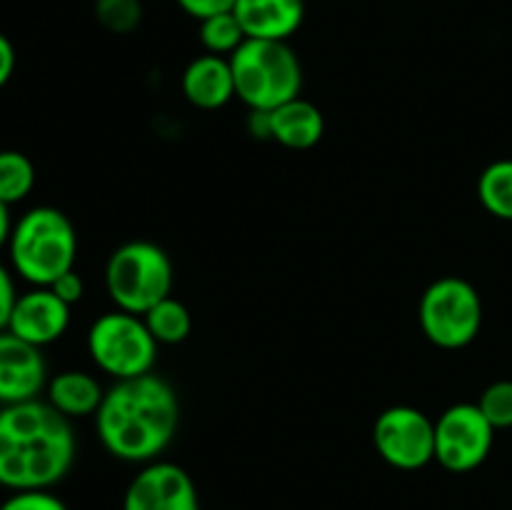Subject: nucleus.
<instances>
[{
  "instance_id": "f257e3e1",
  "label": "nucleus",
  "mask_w": 512,
  "mask_h": 510,
  "mask_svg": "<svg viewBox=\"0 0 512 510\" xmlns=\"http://www.w3.org/2000/svg\"><path fill=\"white\" fill-rule=\"evenodd\" d=\"M178 425V395L155 373L115 380L95 413L100 443L125 463H153L173 443Z\"/></svg>"
},
{
  "instance_id": "f03ea898",
  "label": "nucleus",
  "mask_w": 512,
  "mask_h": 510,
  "mask_svg": "<svg viewBox=\"0 0 512 510\" xmlns=\"http://www.w3.org/2000/svg\"><path fill=\"white\" fill-rule=\"evenodd\" d=\"M75 460L70 418L43 400L0 408V485L8 490H50Z\"/></svg>"
},
{
  "instance_id": "7ed1b4c3",
  "label": "nucleus",
  "mask_w": 512,
  "mask_h": 510,
  "mask_svg": "<svg viewBox=\"0 0 512 510\" xmlns=\"http://www.w3.org/2000/svg\"><path fill=\"white\" fill-rule=\"evenodd\" d=\"M10 265L33 288H48L75 268L78 233L68 215L50 205L30 208L13 223L8 238Z\"/></svg>"
},
{
  "instance_id": "20e7f679",
  "label": "nucleus",
  "mask_w": 512,
  "mask_h": 510,
  "mask_svg": "<svg viewBox=\"0 0 512 510\" xmlns=\"http://www.w3.org/2000/svg\"><path fill=\"white\" fill-rule=\"evenodd\" d=\"M235 95L250 110H275L303 90V65L288 40H245L233 55Z\"/></svg>"
},
{
  "instance_id": "39448f33",
  "label": "nucleus",
  "mask_w": 512,
  "mask_h": 510,
  "mask_svg": "<svg viewBox=\"0 0 512 510\" xmlns=\"http://www.w3.org/2000/svg\"><path fill=\"white\" fill-rule=\"evenodd\" d=\"M173 263L160 245L130 240L115 248L105 263V290L115 308L145 315L173 295Z\"/></svg>"
},
{
  "instance_id": "423d86ee",
  "label": "nucleus",
  "mask_w": 512,
  "mask_h": 510,
  "mask_svg": "<svg viewBox=\"0 0 512 510\" xmlns=\"http://www.w3.org/2000/svg\"><path fill=\"white\" fill-rule=\"evenodd\" d=\"M423 335L443 350L473 343L483 328V300L473 283L448 275L428 285L418 305Z\"/></svg>"
},
{
  "instance_id": "0eeeda50",
  "label": "nucleus",
  "mask_w": 512,
  "mask_h": 510,
  "mask_svg": "<svg viewBox=\"0 0 512 510\" xmlns=\"http://www.w3.org/2000/svg\"><path fill=\"white\" fill-rule=\"evenodd\" d=\"M90 360L115 380L153 373L158 360V340L150 335L143 315L110 310L93 320L88 330Z\"/></svg>"
},
{
  "instance_id": "6e6552de",
  "label": "nucleus",
  "mask_w": 512,
  "mask_h": 510,
  "mask_svg": "<svg viewBox=\"0 0 512 510\" xmlns=\"http://www.w3.org/2000/svg\"><path fill=\"white\" fill-rule=\"evenodd\" d=\"M495 428L478 403L450 405L435 420V460L450 473H470L488 460Z\"/></svg>"
},
{
  "instance_id": "1a4fd4ad",
  "label": "nucleus",
  "mask_w": 512,
  "mask_h": 510,
  "mask_svg": "<svg viewBox=\"0 0 512 510\" xmlns=\"http://www.w3.org/2000/svg\"><path fill=\"white\" fill-rule=\"evenodd\" d=\"M373 445L393 468H425L435 460V420L413 405H393L375 420Z\"/></svg>"
},
{
  "instance_id": "9d476101",
  "label": "nucleus",
  "mask_w": 512,
  "mask_h": 510,
  "mask_svg": "<svg viewBox=\"0 0 512 510\" xmlns=\"http://www.w3.org/2000/svg\"><path fill=\"white\" fill-rule=\"evenodd\" d=\"M123 510H200L198 488L185 468L153 460L130 480Z\"/></svg>"
},
{
  "instance_id": "9b49d317",
  "label": "nucleus",
  "mask_w": 512,
  "mask_h": 510,
  "mask_svg": "<svg viewBox=\"0 0 512 510\" xmlns=\"http://www.w3.org/2000/svg\"><path fill=\"white\" fill-rule=\"evenodd\" d=\"M48 388V365L38 345H30L10 330L0 333V403L15 405L38 400Z\"/></svg>"
},
{
  "instance_id": "f8f14e48",
  "label": "nucleus",
  "mask_w": 512,
  "mask_h": 510,
  "mask_svg": "<svg viewBox=\"0 0 512 510\" xmlns=\"http://www.w3.org/2000/svg\"><path fill=\"white\" fill-rule=\"evenodd\" d=\"M70 325V305L63 303L50 288H33L18 295L8 330L30 345L55 343Z\"/></svg>"
},
{
  "instance_id": "ddd939ff",
  "label": "nucleus",
  "mask_w": 512,
  "mask_h": 510,
  "mask_svg": "<svg viewBox=\"0 0 512 510\" xmlns=\"http://www.w3.org/2000/svg\"><path fill=\"white\" fill-rule=\"evenodd\" d=\"M245 38L288 40L305 20V0H238L233 8Z\"/></svg>"
},
{
  "instance_id": "4468645a",
  "label": "nucleus",
  "mask_w": 512,
  "mask_h": 510,
  "mask_svg": "<svg viewBox=\"0 0 512 510\" xmlns=\"http://www.w3.org/2000/svg\"><path fill=\"white\" fill-rule=\"evenodd\" d=\"M183 95L200 110H220L235 98V80L230 60L223 55H198L183 70Z\"/></svg>"
},
{
  "instance_id": "2eb2a0df",
  "label": "nucleus",
  "mask_w": 512,
  "mask_h": 510,
  "mask_svg": "<svg viewBox=\"0 0 512 510\" xmlns=\"http://www.w3.org/2000/svg\"><path fill=\"white\" fill-rule=\"evenodd\" d=\"M273 140L290 150H310L323 140L325 118L315 103L305 98H293L270 110Z\"/></svg>"
},
{
  "instance_id": "dca6fc26",
  "label": "nucleus",
  "mask_w": 512,
  "mask_h": 510,
  "mask_svg": "<svg viewBox=\"0 0 512 510\" xmlns=\"http://www.w3.org/2000/svg\"><path fill=\"white\" fill-rule=\"evenodd\" d=\"M48 403L65 418H85L98 413L103 403V385L85 370H63L48 380Z\"/></svg>"
},
{
  "instance_id": "f3484780",
  "label": "nucleus",
  "mask_w": 512,
  "mask_h": 510,
  "mask_svg": "<svg viewBox=\"0 0 512 510\" xmlns=\"http://www.w3.org/2000/svg\"><path fill=\"white\" fill-rule=\"evenodd\" d=\"M478 200L498 220H512V158L495 160L480 173Z\"/></svg>"
},
{
  "instance_id": "a211bd4d",
  "label": "nucleus",
  "mask_w": 512,
  "mask_h": 510,
  "mask_svg": "<svg viewBox=\"0 0 512 510\" xmlns=\"http://www.w3.org/2000/svg\"><path fill=\"white\" fill-rule=\"evenodd\" d=\"M145 325H148L150 335L158 340V345H178L188 340L190 330H193V318L190 310L180 303L178 298H165L158 305L143 315Z\"/></svg>"
},
{
  "instance_id": "6ab92c4d",
  "label": "nucleus",
  "mask_w": 512,
  "mask_h": 510,
  "mask_svg": "<svg viewBox=\"0 0 512 510\" xmlns=\"http://www.w3.org/2000/svg\"><path fill=\"white\" fill-rule=\"evenodd\" d=\"M35 188V165L20 150H0V200L15 205Z\"/></svg>"
},
{
  "instance_id": "aec40b11",
  "label": "nucleus",
  "mask_w": 512,
  "mask_h": 510,
  "mask_svg": "<svg viewBox=\"0 0 512 510\" xmlns=\"http://www.w3.org/2000/svg\"><path fill=\"white\" fill-rule=\"evenodd\" d=\"M200 43H203L205 53L210 55H233L240 45L245 43V33L240 28L238 18L235 13H218V15H210V18L200 20Z\"/></svg>"
},
{
  "instance_id": "412c9836",
  "label": "nucleus",
  "mask_w": 512,
  "mask_h": 510,
  "mask_svg": "<svg viewBox=\"0 0 512 510\" xmlns=\"http://www.w3.org/2000/svg\"><path fill=\"white\" fill-rule=\"evenodd\" d=\"M95 20L113 35H128L143 23V0H95Z\"/></svg>"
},
{
  "instance_id": "4be33fe9",
  "label": "nucleus",
  "mask_w": 512,
  "mask_h": 510,
  "mask_svg": "<svg viewBox=\"0 0 512 510\" xmlns=\"http://www.w3.org/2000/svg\"><path fill=\"white\" fill-rule=\"evenodd\" d=\"M478 408L495 430L512 428V380H495L483 390Z\"/></svg>"
},
{
  "instance_id": "5701e85b",
  "label": "nucleus",
  "mask_w": 512,
  "mask_h": 510,
  "mask_svg": "<svg viewBox=\"0 0 512 510\" xmlns=\"http://www.w3.org/2000/svg\"><path fill=\"white\" fill-rule=\"evenodd\" d=\"M0 510H68V505L50 490H15L0 503Z\"/></svg>"
},
{
  "instance_id": "b1692460",
  "label": "nucleus",
  "mask_w": 512,
  "mask_h": 510,
  "mask_svg": "<svg viewBox=\"0 0 512 510\" xmlns=\"http://www.w3.org/2000/svg\"><path fill=\"white\" fill-rule=\"evenodd\" d=\"M190 18L200 20L210 18V15H218V13H230L235 8L238 0H175Z\"/></svg>"
},
{
  "instance_id": "393cba45",
  "label": "nucleus",
  "mask_w": 512,
  "mask_h": 510,
  "mask_svg": "<svg viewBox=\"0 0 512 510\" xmlns=\"http://www.w3.org/2000/svg\"><path fill=\"white\" fill-rule=\"evenodd\" d=\"M48 288L53 290V293L58 295V298L63 300V303H68V305L78 303V300L83 298V293H85V283H83V278H80V273L75 268L68 270V273L60 275L58 280H53V283H50Z\"/></svg>"
},
{
  "instance_id": "a878e982",
  "label": "nucleus",
  "mask_w": 512,
  "mask_h": 510,
  "mask_svg": "<svg viewBox=\"0 0 512 510\" xmlns=\"http://www.w3.org/2000/svg\"><path fill=\"white\" fill-rule=\"evenodd\" d=\"M15 300H18V293H15L13 275L8 273L3 263H0V333L8 330L10 315H13Z\"/></svg>"
},
{
  "instance_id": "bb28decb",
  "label": "nucleus",
  "mask_w": 512,
  "mask_h": 510,
  "mask_svg": "<svg viewBox=\"0 0 512 510\" xmlns=\"http://www.w3.org/2000/svg\"><path fill=\"white\" fill-rule=\"evenodd\" d=\"M15 48L5 33H0V90L10 83L15 73Z\"/></svg>"
},
{
  "instance_id": "cd10ccee",
  "label": "nucleus",
  "mask_w": 512,
  "mask_h": 510,
  "mask_svg": "<svg viewBox=\"0 0 512 510\" xmlns=\"http://www.w3.org/2000/svg\"><path fill=\"white\" fill-rule=\"evenodd\" d=\"M248 133L258 140H273V125H270V110H250Z\"/></svg>"
},
{
  "instance_id": "c85d7f7f",
  "label": "nucleus",
  "mask_w": 512,
  "mask_h": 510,
  "mask_svg": "<svg viewBox=\"0 0 512 510\" xmlns=\"http://www.w3.org/2000/svg\"><path fill=\"white\" fill-rule=\"evenodd\" d=\"M10 230H13V223H10V205H5L3 200H0V248L8 245Z\"/></svg>"
}]
</instances>
